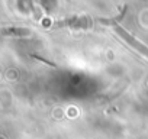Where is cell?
<instances>
[{
    "label": "cell",
    "instance_id": "3",
    "mask_svg": "<svg viewBox=\"0 0 148 139\" xmlns=\"http://www.w3.org/2000/svg\"><path fill=\"white\" fill-rule=\"evenodd\" d=\"M2 33L5 36H28L31 35V31L22 29V28H3Z\"/></svg>",
    "mask_w": 148,
    "mask_h": 139
},
{
    "label": "cell",
    "instance_id": "2",
    "mask_svg": "<svg viewBox=\"0 0 148 139\" xmlns=\"http://www.w3.org/2000/svg\"><path fill=\"white\" fill-rule=\"evenodd\" d=\"M113 31H115V32H116V33H118V35H119V36H121V38L129 45V46H132L135 51H138L139 54H142L144 57L148 58V46H147L145 44H142L139 39H136L135 36H132L126 29H123V28H122L121 25H118V23L113 25Z\"/></svg>",
    "mask_w": 148,
    "mask_h": 139
},
{
    "label": "cell",
    "instance_id": "1",
    "mask_svg": "<svg viewBox=\"0 0 148 139\" xmlns=\"http://www.w3.org/2000/svg\"><path fill=\"white\" fill-rule=\"evenodd\" d=\"M96 23L95 19L89 18V16H73L64 20H58L55 23H52V28H71V29H89L93 28Z\"/></svg>",
    "mask_w": 148,
    "mask_h": 139
}]
</instances>
